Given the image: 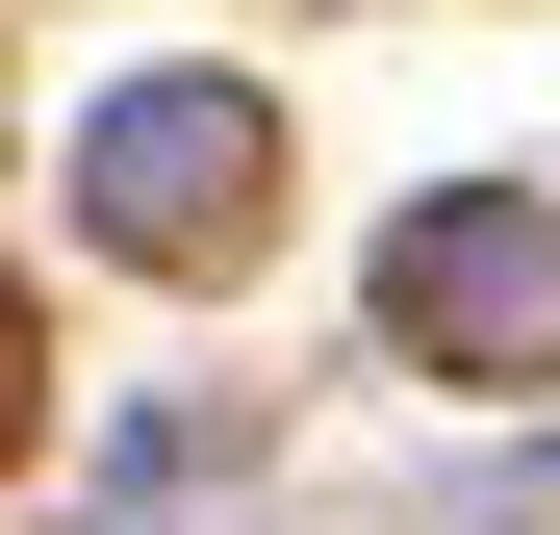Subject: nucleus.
I'll use <instances>...</instances> for the list:
<instances>
[{
  "mask_svg": "<svg viewBox=\"0 0 560 535\" xmlns=\"http://www.w3.org/2000/svg\"><path fill=\"white\" fill-rule=\"evenodd\" d=\"M383 306H408V357H485V383H560V230H535V205H433V230L383 255Z\"/></svg>",
  "mask_w": 560,
  "mask_h": 535,
  "instance_id": "1",
  "label": "nucleus"
},
{
  "mask_svg": "<svg viewBox=\"0 0 560 535\" xmlns=\"http://www.w3.org/2000/svg\"><path fill=\"white\" fill-rule=\"evenodd\" d=\"M230 178H255V103H205V77H153V103L103 128V230L205 255V230H230Z\"/></svg>",
  "mask_w": 560,
  "mask_h": 535,
  "instance_id": "2",
  "label": "nucleus"
}]
</instances>
